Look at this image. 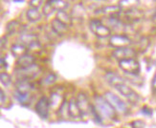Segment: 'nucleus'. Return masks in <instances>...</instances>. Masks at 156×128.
Masks as SVG:
<instances>
[{"label": "nucleus", "instance_id": "nucleus-36", "mask_svg": "<svg viewBox=\"0 0 156 128\" xmlns=\"http://www.w3.org/2000/svg\"><path fill=\"white\" fill-rule=\"evenodd\" d=\"M6 57H1V66L4 67V68H7L8 67V64H7V61H6Z\"/></svg>", "mask_w": 156, "mask_h": 128}, {"label": "nucleus", "instance_id": "nucleus-1", "mask_svg": "<svg viewBox=\"0 0 156 128\" xmlns=\"http://www.w3.org/2000/svg\"><path fill=\"white\" fill-rule=\"evenodd\" d=\"M94 100V107L101 119H113L115 118V116H116V110L105 99V97L95 96Z\"/></svg>", "mask_w": 156, "mask_h": 128}, {"label": "nucleus", "instance_id": "nucleus-14", "mask_svg": "<svg viewBox=\"0 0 156 128\" xmlns=\"http://www.w3.org/2000/svg\"><path fill=\"white\" fill-rule=\"evenodd\" d=\"M51 29L56 35L62 36L67 33V31H68V26L62 23V21H59L58 19L55 18V19H53L51 22Z\"/></svg>", "mask_w": 156, "mask_h": 128}, {"label": "nucleus", "instance_id": "nucleus-17", "mask_svg": "<svg viewBox=\"0 0 156 128\" xmlns=\"http://www.w3.org/2000/svg\"><path fill=\"white\" fill-rule=\"evenodd\" d=\"M6 31L8 33V35L12 36L16 35V33H23L22 31V25L20 24L17 20H11L6 25Z\"/></svg>", "mask_w": 156, "mask_h": 128}, {"label": "nucleus", "instance_id": "nucleus-2", "mask_svg": "<svg viewBox=\"0 0 156 128\" xmlns=\"http://www.w3.org/2000/svg\"><path fill=\"white\" fill-rule=\"evenodd\" d=\"M89 29L99 38H106L111 36V30L98 18L91 19L89 21Z\"/></svg>", "mask_w": 156, "mask_h": 128}, {"label": "nucleus", "instance_id": "nucleus-19", "mask_svg": "<svg viewBox=\"0 0 156 128\" xmlns=\"http://www.w3.org/2000/svg\"><path fill=\"white\" fill-rule=\"evenodd\" d=\"M27 47L24 46L23 44L21 43H15V44H12V47H11V53H12V55L16 57V58H19V57H21L22 56L26 55L27 54Z\"/></svg>", "mask_w": 156, "mask_h": 128}, {"label": "nucleus", "instance_id": "nucleus-6", "mask_svg": "<svg viewBox=\"0 0 156 128\" xmlns=\"http://www.w3.org/2000/svg\"><path fill=\"white\" fill-rule=\"evenodd\" d=\"M105 99L111 104L113 108L116 111H118L119 113H121V114L127 113L128 109H127L126 104L117 95H115V94H113L110 91H107L105 93Z\"/></svg>", "mask_w": 156, "mask_h": 128}, {"label": "nucleus", "instance_id": "nucleus-28", "mask_svg": "<svg viewBox=\"0 0 156 128\" xmlns=\"http://www.w3.org/2000/svg\"><path fill=\"white\" fill-rule=\"evenodd\" d=\"M84 8L83 7V5H80V10H78V5H76L75 7H74L73 9V16L75 17H83V16L84 15Z\"/></svg>", "mask_w": 156, "mask_h": 128}, {"label": "nucleus", "instance_id": "nucleus-22", "mask_svg": "<svg viewBox=\"0 0 156 128\" xmlns=\"http://www.w3.org/2000/svg\"><path fill=\"white\" fill-rule=\"evenodd\" d=\"M15 98L16 99L17 102L22 104V105H28L31 103L32 100V96L31 94H21L18 92H15Z\"/></svg>", "mask_w": 156, "mask_h": 128}, {"label": "nucleus", "instance_id": "nucleus-16", "mask_svg": "<svg viewBox=\"0 0 156 128\" xmlns=\"http://www.w3.org/2000/svg\"><path fill=\"white\" fill-rule=\"evenodd\" d=\"M35 61L36 59L34 57V56L27 53L26 55L16 59V66L17 68H27V67H30L34 64H36Z\"/></svg>", "mask_w": 156, "mask_h": 128}, {"label": "nucleus", "instance_id": "nucleus-31", "mask_svg": "<svg viewBox=\"0 0 156 128\" xmlns=\"http://www.w3.org/2000/svg\"><path fill=\"white\" fill-rule=\"evenodd\" d=\"M131 128H144L145 127V123L143 120H134L130 123Z\"/></svg>", "mask_w": 156, "mask_h": 128}, {"label": "nucleus", "instance_id": "nucleus-29", "mask_svg": "<svg viewBox=\"0 0 156 128\" xmlns=\"http://www.w3.org/2000/svg\"><path fill=\"white\" fill-rule=\"evenodd\" d=\"M54 12H55V10H54L52 5L49 3V1H47L43 6V15L46 16H49L52 13H54Z\"/></svg>", "mask_w": 156, "mask_h": 128}, {"label": "nucleus", "instance_id": "nucleus-15", "mask_svg": "<svg viewBox=\"0 0 156 128\" xmlns=\"http://www.w3.org/2000/svg\"><path fill=\"white\" fill-rule=\"evenodd\" d=\"M122 12V10L119 5H114V6H105L101 8L99 10H96V13H104L105 16H108L109 17L111 16H118Z\"/></svg>", "mask_w": 156, "mask_h": 128}, {"label": "nucleus", "instance_id": "nucleus-33", "mask_svg": "<svg viewBox=\"0 0 156 128\" xmlns=\"http://www.w3.org/2000/svg\"><path fill=\"white\" fill-rule=\"evenodd\" d=\"M7 41H8V38H7V36H2V38H1V49L4 48V45L7 44Z\"/></svg>", "mask_w": 156, "mask_h": 128}, {"label": "nucleus", "instance_id": "nucleus-7", "mask_svg": "<svg viewBox=\"0 0 156 128\" xmlns=\"http://www.w3.org/2000/svg\"><path fill=\"white\" fill-rule=\"evenodd\" d=\"M18 42L30 49L40 48L39 41L37 40V35H35V33H21L18 37Z\"/></svg>", "mask_w": 156, "mask_h": 128}, {"label": "nucleus", "instance_id": "nucleus-24", "mask_svg": "<svg viewBox=\"0 0 156 128\" xmlns=\"http://www.w3.org/2000/svg\"><path fill=\"white\" fill-rule=\"evenodd\" d=\"M49 3L52 5L54 10L57 12L65 11L69 6V2L63 1V0H53V1H49Z\"/></svg>", "mask_w": 156, "mask_h": 128}, {"label": "nucleus", "instance_id": "nucleus-9", "mask_svg": "<svg viewBox=\"0 0 156 128\" xmlns=\"http://www.w3.org/2000/svg\"><path fill=\"white\" fill-rule=\"evenodd\" d=\"M35 110L37 112V115L43 119H48L49 116V111H50V102H49V99L46 97H41L36 104Z\"/></svg>", "mask_w": 156, "mask_h": 128}, {"label": "nucleus", "instance_id": "nucleus-23", "mask_svg": "<svg viewBox=\"0 0 156 128\" xmlns=\"http://www.w3.org/2000/svg\"><path fill=\"white\" fill-rule=\"evenodd\" d=\"M57 19H58L59 21H62V23H64L67 26H70L72 24V20L73 17L67 13V12L65 11H60V12H57Z\"/></svg>", "mask_w": 156, "mask_h": 128}, {"label": "nucleus", "instance_id": "nucleus-30", "mask_svg": "<svg viewBox=\"0 0 156 128\" xmlns=\"http://www.w3.org/2000/svg\"><path fill=\"white\" fill-rule=\"evenodd\" d=\"M42 1H40V0H32V1L29 2V5L32 9H39L40 7L42 6Z\"/></svg>", "mask_w": 156, "mask_h": 128}, {"label": "nucleus", "instance_id": "nucleus-34", "mask_svg": "<svg viewBox=\"0 0 156 128\" xmlns=\"http://www.w3.org/2000/svg\"><path fill=\"white\" fill-rule=\"evenodd\" d=\"M151 86H152V89L154 91H156V73H155V75L152 78V81H151Z\"/></svg>", "mask_w": 156, "mask_h": 128}, {"label": "nucleus", "instance_id": "nucleus-21", "mask_svg": "<svg viewBox=\"0 0 156 128\" xmlns=\"http://www.w3.org/2000/svg\"><path fill=\"white\" fill-rule=\"evenodd\" d=\"M26 16H27V19L29 20L30 22L32 23H36V22H38L40 19H41V12H40L37 9H32L30 8L28 11L26 12Z\"/></svg>", "mask_w": 156, "mask_h": 128}, {"label": "nucleus", "instance_id": "nucleus-26", "mask_svg": "<svg viewBox=\"0 0 156 128\" xmlns=\"http://www.w3.org/2000/svg\"><path fill=\"white\" fill-rule=\"evenodd\" d=\"M0 79H1V83L2 85H4L5 87H8L11 85L12 83V78L9 75L8 73L6 72H2L1 75H0Z\"/></svg>", "mask_w": 156, "mask_h": 128}, {"label": "nucleus", "instance_id": "nucleus-12", "mask_svg": "<svg viewBox=\"0 0 156 128\" xmlns=\"http://www.w3.org/2000/svg\"><path fill=\"white\" fill-rule=\"evenodd\" d=\"M49 102H50V109H52L55 112H58L60 107L62 106V104L64 102V99L59 93L53 92L51 94L50 99H49Z\"/></svg>", "mask_w": 156, "mask_h": 128}, {"label": "nucleus", "instance_id": "nucleus-18", "mask_svg": "<svg viewBox=\"0 0 156 128\" xmlns=\"http://www.w3.org/2000/svg\"><path fill=\"white\" fill-rule=\"evenodd\" d=\"M69 114H70V118L75 119L83 118L81 117L80 108L78 106V103H77V99L75 98H72L69 100Z\"/></svg>", "mask_w": 156, "mask_h": 128}, {"label": "nucleus", "instance_id": "nucleus-10", "mask_svg": "<svg viewBox=\"0 0 156 128\" xmlns=\"http://www.w3.org/2000/svg\"><path fill=\"white\" fill-rule=\"evenodd\" d=\"M109 44L115 49L125 48L131 44V39L126 35H113L109 37Z\"/></svg>", "mask_w": 156, "mask_h": 128}, {"label": "nucleus", "instance_id": "nucleus-4", "mask_svg": "<svg viewBox=\"0 0 156 128\" xmlns=\"http://www.w3.org/2000/svg\"><path fill=\"white\" fill-rule=\"evenodd\" d=\"M40 71V67L37 64H34L30 67H27V68H16L15 69V74L17 79H26V80H30L34 78H36L39 75Z\"/></svg>", "mask_w": 156, "mask_h": 128}, {"label": "nucleus", "instance_id": "nucleus-25", "mask_svg": "<svg viewBox=\"0 0 156 128\" xmlns=\"http://www.w3.org/2000/svg\"><path fill=\"white\" fill-rule=\"evenodd\" d=\"M58 115L62 119H67L70 118V114H69V102H66L64 100V102L62 106L60 107V109L58 110Z\"/></svg>", "mask_w": 156, "mask_h": 128}, {"label": "nucleus", "instance_id": "nucleus-5", "mask_svg": "<svg viewBox=\"0 0 156 128\" xmlns=\"http://www.w3.org/2000/svg\"><path fill=\"white\" fill-rule=\"evenodd\" d=\"M113 88H115V90H117L122 96H124L129 102L136 104L140 102V96L127 84H126V82L116 85Z\"/></svg>", "mask_w": 156, "mask_h": 128}, {"label": "nucleus", "instance_id": "nucleus-11", "mask_svg": "<svg viewBox=\"0 0 156 128\" xmlns=\"http://www.w3.org/2000/svg\"><path fill=\"white\" fill-rule=\"evenodd\" d=\"M137 53L134 49L130 48V47H125V48H119L115 49L112 52V56L118 59L119 61L123 59H127V58H135Z\"/></svg>", "mask_w": 156, "mask_h": 128}, {"label": "nucleus", "instance_id": "nucleus-3", "mask_svg": "<svg viewBox=\"0 0 156 128\" xmlns=\"http://www.w3.org/2000/svg\"><path fill=\"white\" fill-rule=\"evenodd\" d=\"M119 67L121 70H123L125 73L130 76H138L141 70L140 63L136 58H127L120 60Z\"/></svg>", "mask_w": 156, "mask_h": 128}, {"label": "nucleus", "instance_id": "nucleus-32", "mask_svg": "<svg viewBox=\"0 0 156 128\" xmlns=\"http://www.w3.org/2000/svg\"><path fill=\"white\" fill-rule=\"evenodd\" d=\"M142 113H143V114H147V115H151L152 111L151 109H148L147 106H145V107H143V108H142Z\"/></svg>", "mask_w": 156, "mask_h": 128}, {"label": "nucleus", "instance_id": "nucleus-27", "mask_svg": "<svg viewBox=\"0 0 156 128\" xmlns=\"http://www.w3.org/2000/svg\"><path fill=\"white\" fill-rule=\"evenodd\" d=\"M56 80H57V76L55 75V74L51 73V74H49V75L42 80L41 84L42 85H51L53 83H55Z\"/></svg>", "mask_w": 156, "mask_h": 128}, {"label": "nucleus", "instance_id": "nucleus-35", "mask_svg": "<svg viewBox=\"0 0 156 128\" xmlns=\"http://www.w3.org/2000/svg\"><path fill=\"white\" fill-rule=\"evenodd\" d=\"M0 94H1V104H3L4 102H5V99H6V94L2 89L0 90Z\"/></svg>", "mask_w": 156, "mask_h": 128}, {"label": "nucleus", "instance_id": "nucleus-20", "mask_svg": "<svg viewBox=\"0 0 156 128\" xmlns=\"http://www.w3.org/2000/svg\"><path fill=\"white\" fill-rule=\"evenodd\" d=\"M105 79L108 84H110L112 87H115L116 85H119L121 83H125V80L123 78H121L116 73L109 72L105 75Z\"/></svg>", "mask_w": 156, "mask_h": 128}, {"label": "nucleus", "instance_id": "nucleus-13", "mask_svg": "<svg viewBox=\"0 0 156 128\" xmlns=\"http://www.w3.org/2000/svg\"><path fill=\"white\" fill-rule=\"evenodd\" d=\"M16 91L21 94H31L34 89V85L30 82V80L26 79H17L16 83Z\"/></svg>", "mask_w": 156, "mask_h": 128}, {"label": "nucleus", "instance_id": "nucleus-8", "mask_svg": "<svg viewBox=\"0 0 156 128\" xmlns=\"http://www.w3.org/2000/svg\"><path fill=\"white\" fill-rule=\"evenodd\" d=\"M76 99H77V103H78V106H79L80 114H81V117H85L87 115H89V114H91L92 104H90L85 93L80 92L78 94Z\"/></svg>", "mask_w": 156, "mask_h": 128}]
</instances>
